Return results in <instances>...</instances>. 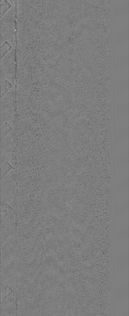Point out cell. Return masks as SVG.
Returning a JSON list of instances; mask_svg holds the SVG:
<instances>
[{"label":"cell","mask_w":129,"mask_h":316,"mask_svg":"<svg viewBox=\"0 0 129 316\" xmlns=\"http://www.w3.org/2000/svg\"><path fill=\"white\" fill-rule=\"evenodd\" d=\"M18 136L13 129L1 141V167L6 162L12 167L17 162Z\"/></svg>","instance_id":"cell-1"},{"label":"cell","mask_w":129,"mask_h":316,"mask_svg":"<svg viewBox=\"0 0 129 316\" xmlns=\"http://www.w3.org/2000/svg\"><path fill=\"white\" fill-rule=\"evenodd\" d=\"M14 0H4L0 3V18L10 9L14 4Z\"/></svg>","instance_id":"cell-2"},{"label":"cell","mask_w":129,"mask_h":316,"mask_svg":"<svg viewBox=\"0 0 129 316\" xmlns=\"http://www.w3.org/2000/svg\"><path fill=\"white\" fill-rule=\"evenodd\" d=\"M13 129L12 127L7 122H5L0 128V138L2 140Z\"/></svg>","instance_id":"cell-3"},{"label":"cell","mask_w":129,"mask_h":316,"mask_svg":"<svg viewBox=\"0 0 129 316\" xmlns=\"http://www.w3.org/2000/svg\"><path fill=\"white\" fill-rule=\"evenodd\" d=\"M13 47L7 41H5L0 45V59L8 53Z\"/></svg>","instance_id":"cell-4"},{"label":"cell","mask_w":129,"mask_h":316,"mask_svg":"<svg viewBox=\"0 0 129 316\" xmlns=\"http://www.w3.org/2000/svg\"><path fill=\"white\" fill-rule=\"evenodd\" d=\"M12 85L7 80H5L1 85V98H2L5 94L12 88Z\"/></svg>","instance_id":"cell-5"},{"label":"cell","mask_w":129,"mask_h":316,"mask_svg":"<svg viewBox=\"0 0 129 316\" xmlns=\"http://www.w3.org/2000/svg\"><path fill=\"white\" fill-rule=\"evenodd\" d=\"M13 290L8 285H6L1 291L2 303L12 292Z\"/></svg>","instance_id":"cell-6"},{"label":"cell","mask_w":129,"mask_h":316,"mask_svg":"<svg viewBox=\"0 0 129 316\" xmlns=\"http://www.w3.org/2000/svg\"><path fill=\"white\" fill-rule=\"evenodd\" d=\"M12 166L8 162H6L1 167V179L12 168Z\"/></svg>","instance_id":"cell-7"}]
</instances>
